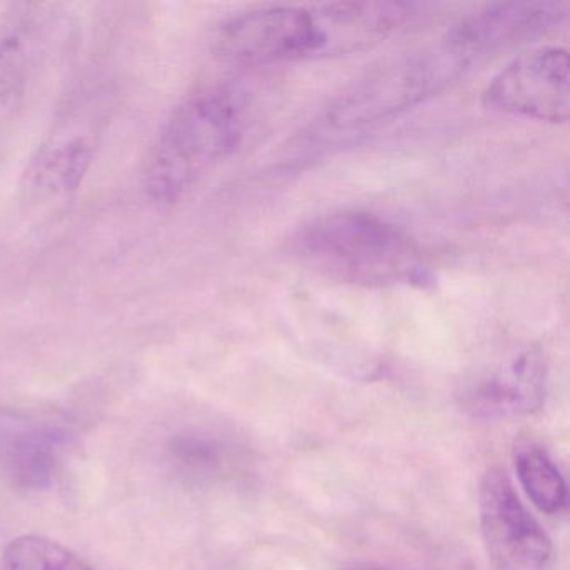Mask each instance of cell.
Segmentation results:
<instances>
[{
  "label": "cell",
  "mask_w": 570,
  "mask_h": 570,
  "mask_svg": "<svg viewBox=\"0 0 570 570\" xmlns=\"http://www.w3.org/2000/svg\"><path fill=\"white\" fill-rule=\"evenodd\" d=\"M419 16L413 2L266 6L223 22L213 51L243 68L342 58L380 45Z\"/></svg>",
  "instance_id": "6da1fadb"
},
{
  "label": "cell",
  "mask_w": 570,
  "mask_h": 570,
  "mask_svg": "<svg viewBox=\"0 0 570 570\" xmlns=\"http://www.w3.org/2000/svg\"><path fill=\"white\" fill-rule=\"evenodd\" d=\"M293 258L323 278L365 288L425 279L422 252L395 223L363 209L309 219L289 238Z\"/></svg>",
  "instance_id": "7a4b0ae2"
},
{
  "label": "cell",
  "mask_w": 570,
  "mask_h": 570,
  "mask_svg": "<svg viewBox=\"0 0 570 570\" xmlns=\"http://www.w3.org/2000/svg\"><path fill=\"white\" fill-rule=\"evenodd\" d=\"M246 102L228 82H209L189 92L169 116L148 165L146 188L159 203L178 202L242 141Z\"/></svg>",
  "instance_id": "3957f363"
},
{
  "label": "cell",
  "mask_w": 570,
  "mask_h": 570,
  "mask_svg": "<svg viewBox=\"0 0 570 570\" xmlns=\"http://www.w3.org/2000/svg\"><path fill=\"white\" fill-rule=\"evenodd\" d=\"M465 72L442 41L400 56L346 88L326 108L322 126L333 132H352L389 121L439 95Z\"/></svg>",
  "instance_id": "277c9868"
},
{
  "label": "cell",
  "mask_w": 570,
  "mask_h": 570,
  "mask_svg": "<svg viewBox=\"0 0 570 570\" xmlns=\"http://www.w3.org/2000/svg\"><path fill=\"white\" fill-rule=\"evenodd\" d=\"M569 69V52L560 46L523 52L493 76L483 91V105L505 115L563 125L570 111Z\"/></svg>",
  "instance_id": "5b68a950"
},
{
  "label": "cell",
  "mask_w": 570,
  "mask_h": 570,
  "mask_svg": "<svg viewBox=\"0 0 570 570\" xmlns=\"http://www.w3.org/2000/svg\"><path fill=\"white\" fill-rule=\"evenodd\" d=\"M479 512L487 552L497 569H546L552 543L500 466L487 470L482 476Z\"/></svg>",
  "instance_id": "8992f818"
},
{
  "label": "cell",
  "mask_w": 570,
  "mask_h": 570,
  "mask_svg": "<svg viewBox=\"0 0 570 570\" xmlns=\"http://www.w3.org/2000/svg\"><path fill=\"white\" fill-rule=\"evenodd\" d=\"M566 18L567 6L560 2H499L460 19L440 41L470 71L546 35Z\"/></svg>",
  "instance_id": "52a82bcc"
},
{
  "label": "cell",
  "mask_w": 570,
  "mask_h": 570,
  "mask_svg": "<svg viewBox=\"0 0 570 570\" xmlns=\"http://www.w3.org/2000/svg\"><path fill=\"white\" fill-rule=\"evenodd\" d=\"M547 379L543 353L535 346H522L466 383L460 403L479 419L532 415L546 400Z\"/></svg>",
  "instance_id": "ba28073f"
},
{
  "label": "cell",
  "mask_w": 570,
  "mask_h": 570,
  "mask_svg": "<svg viewBox=\"0 0 570 570\" xmlns=\"http://www.w3.org/2000/svg\"><path fill=\"white\" fill-rule=\"evenodd\" d=\"M76 112L39 146L24 173V189L39 199L65 198L78 191L96 153L98 121Z\"/></svg>",
  "instance_id": "9c48e42d"
},
{
  "label": "cell",
  "mask_w": 570,
  "mask_h": 570,
  "mask_svg": "<svg viewBox=\"0 0 570 570\" xmlns=\"http://www.w3.org/2000/svg\"><path fill=\"white\" fill-rule=\"evenodd\" d=\"M62 445L65 435L49 426L0 430L2 472L18 489H48L58 475Z\"/></svg>",
  "instance_id": "30bf717a"
},
{
  "label": "cell",
  "mask_w": 570,
  "mask_h": 570,
  "mask_svg": "<svg viewBox=\"0 0 570 570\" xmlns=\"http://www.w3.org/2000/svg\"><path fill=\"white\" fill-rule=\"evenodd\" d=\"M168 460L175 472L195 485L218 482L232 469L233 450L215 433L189 430L168 443Z\"/></svg>",
  "instance_id": "8fae6325"
},
{
  "label": "cell",
  "mask_w": 570,
  "mask_h": 570,
  "mask_svg": "<svg viewBox=\"0 0 570 570\" xmlns=\"http://www.w3.org/2000/svg\"><path fill=\"white\" fill-rule=\"evenodd\" d=\"M515 472L523 492L540 512L556 515L569 502L567 483L556 463L539 446L517 449Z\"/></svg>",
  "instance_id": "7c38bea8"
},
{
  "label": "cell",
  "mask_w": 570,
  "mask_h": 570,
  "mask_svg": "<svg viewBox=\"0 0 570 570\" xmlns=\"http://www.w3.org/2000/svg\"><path fill=\"white\" fill-rule=\"evenodd\" d=\"M8 570H98L78 553L55 540L39 535H21L6 546Z\"/></svg>",
  "instance_id": "4fadbf2b"
},
{
  "label": "cell",
  "mask_w": 570,
  "mask_h": 570,
  "mask_svg": "<svg viewBox=\"0 0 570 570\" xmlns=\"http://www.w3.org/2000/svg\"><path fill=\"white\" fill-rule=\"evenodd\" d=\"M340 570H393L390 567L380 566V563L373 562H352L346 563Z\"/></svg>",
  "instance_id": "5bb4252c"
}]
</instances>
